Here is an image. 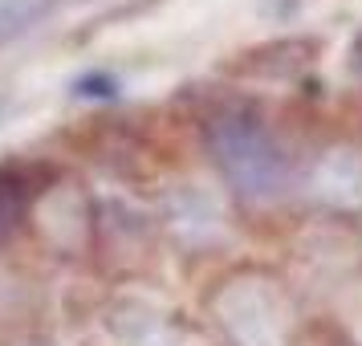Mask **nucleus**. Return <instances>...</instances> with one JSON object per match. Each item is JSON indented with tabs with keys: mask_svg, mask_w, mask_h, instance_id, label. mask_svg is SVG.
Segmentation results:
<instances>
[{
	"mask_svg": "<svg viewBox=\"0 0 362 346\" xmlns=\"http://www.w3.org/2000/svg\"><path fill=\"white\" fill-rule=\"evenodd\" d=\"M204 147L232 183V192L245 200H273L285 192L293 175V159L281 147L264 110L248 98H220L199 122Z\"/></svg>",
	"mask_w": 362,
	"mask_h": 346,
	"instance_id": "nucleus-1",
	"label": "nucleus"
},
{
	"mask_svg": "<svg viewBox=\"0 0 362 346\" xmlns=\"http://www.w3.org/2000/svg\"><path fill=\"white\" fill-rule=\"evenodd\" d=\"M216 322L232 346H285L289 342V297L269 273H236L212 294Z\"/></svg>",
	"mask_w": 362,
	"mask_h": 346,
	"instance_id": "nucleus-2",
	"label": "nucleus"
},
{
	"mask_svg": "<svg viewBox=\"0 0 362 346\" xmlns=\"http://www.w3.org/2000/svg\"><path fill=\"white\" fill-rule=\"evenodd\" d=\"M313 196L329 212H358L362 208V147L334 143L313 163Z\"/></svg>",
	"mask_w": 362,
	"mask_h": 346,
	"instance_id": "nucleus-3",
	"label": "nucleus"
},
{
	"mask_svg": "<svg viewBox=\"0 0 362 346\" xmlns=\"http://www.w3.org/2000/svg\"><path fill=\"white\" fill-rule=\"evenodd\" d=\"M49 183L41 163H0V245L13 241Z\"/></svg>",
	"mask_w": 362,
	"mask_h": 346,
	"instance_id": "nucleus-4",
	"label": "nucleus"
},
{
	"mask_svg": "<svg viewBox=\"0 0 362 346\" xmlns=\"http://www.w3.org/2000/svg\"><path fill=\"white\" fill-rule=\"evenodd\" d=\"M317 50H322V41H313V37L269 41V45L240 53V62H232V74H245V78H297L317 57Z\"/></svg>",
	"mask_w": 362,
	"mask_h": 346,
	"instance_id": "nucleus-5",
	"label": "nucleus"
},
{
	"mask_svg": "<svg viewBox=\"0 0 362 346\" xmlns=\"http://www.w3.org/2000/svg\"><path fill=\"white\" fill-rule=\"evenodd\" d=\"M167 216H171V229L180 232V241H192V245H204L220 232V216H216L212 200L199 192H180L171 200Z\"/></svg>",
	"mask_w": 362,
	"mask_h": 346,
	"instance_id": "nucleus-6",
	"label": "nucleus"
},
{
	"mask_svg": "<svg viewBox=\"0 0 362 346\" xmlns=\"http://www.w3.org/2000/svg\"><path fill=\"white\" fill-rule=\"evenodd\" d=\"M66 0H0V45L25 37L41 21H49Z\"/></svg>",
	"mask_w": 362,
	"mask_h": 346,
	"instance_id": "nucleus-7",
	"label": "nucleus"
},
{
	"mask_svg": "<svg viewBox=\"0 0 362 346\" xmlns=\"http://www.w3.org/2000/svg\"><path fill=\"white\" fill-rule=\"evenodd\" d=\"M74 98H118V78L106 74V69L86 74V78L74 82Z\"/></svg>",
	"mask_w": 362,
	"mask_h": 346,
	"instance_id": "nucleus-8",
	"label": "nucleus"
},
{
	"mask_svg": "<svg viewBox=\"0 0 362 346\" xmlns=\"http://www.w3.org/2000/svg\"><path fill=\"white\" fill-rule=\"evenodd\" d=\"M350 66L362 69V33L354 37V41H350Z\"/></svg>",
	"mask_w": 362,
	"mask_h": 346,
	"instance_id": "nucleus-9",
	"label": "nucleus"
},
{
	"mask_svg": "<svg viewBox=\"0 0 362 346\" xmlns=\"http://www.w3.org/2000/svg\"><path fill=\"white\" fill-rule=\"evenodd\" d=\"M334 346H358V342H354V338H338Z\"/></svg>",
	"mask_w": 362,
	"mask_h": 346,
	"instance_id": "nucleus-10",
	"label": "nucleus"
},
{
	"mask_svg": "<svg viewBox=\"0 0 362 346\" xmlns=\"http://www.w3.org/2000/svg\"><path fill=\"white\" fill-rule=\"evenodd\" d=\"M33 346H45V342H33Z\"/></svg>",
	"mask_w": 362,
	"mask_h": 346,
	"instance_id": "nucleus-11",
	"label": "nucleus"
}]
</instances>
